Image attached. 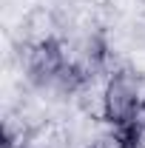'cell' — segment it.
<instances>
[{
    "label": "cell",
    "mask_w": 145,
    "mask_h": 148,
    "mask_svg": "<svg viewBox=\"0 0 145 148\" xmlns=\"http://www.w3.org/2000/svg\"><path fill=\"white\" fill-rule=\"evenodd\" d=\"M60 32H63L60 17L49 6H37L34 12H29L26 20H23V34H26V43H31V46L51 43V40L60 37Z\"/></svg>",
    "instance_id": "7a4b0ae2"
},
{
    "label": "cell",
    "mask_w": 145,
    "mask_h": 148,
    "mask_svg": "<svg viewBox=\"0 0 145 148\" xmlns=\"http://www.w3.org/2000/svg\"><path fill=\"white\" fill-rule=\"evenodd\" d=\"M137 103H140V108H145V77L142 74H137Z\"/></svg>",
    "instance_id": "3957f363"
},
{
    "label": "cell",
    "mask_w": 145,
    "mask_h": 148,
    "mask_svg": "<svg viewBox=\"0 0 145 148\" xmlns=\"http://www.w3.org/2000/svg\"><path fill=\"white\" fill-rule=\"evenodd\" d=\"M6 148H9V145H6Z\"/></svg>",
    "instance_id": "277c9868"
},
{
    "label": "cell",
    "mask_w": 145,
    "mask_h": 148,
    "mask_svg": "<svg viewBox=\"0 0 145 148\" xmlns=\"http://www.w3.org/2000/svg\"><path fill=\"white\" fill-rule=\"evenodd\" d=\"M140 111L137 103V71L128 69L122 74H114L108 80V91H105V114L114 125H125L134 123Z\"/></svg>",
    "instance_id": "6da1fadb"
}]
</instances>
